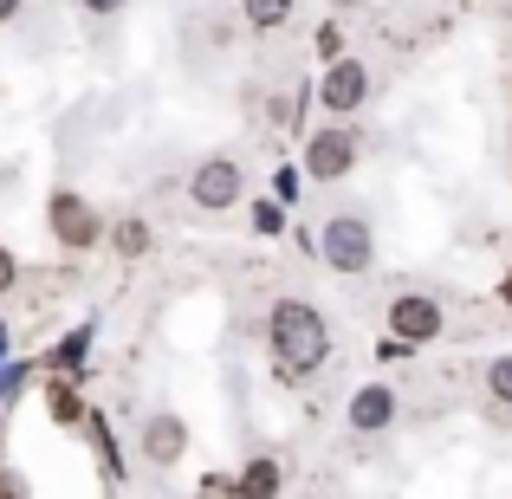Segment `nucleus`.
Returning <instances> with one entry per match:
<instances>
[{"mask_svg": "<svg viewBox=\"0 0 512 499\" xmlns=\"http://www.w3.org/2000/svg\"><path fill=\"white\" fill-rule=\"evenodd\" d=\"M85 350H91V325H78L72 337H65V344H52V350H46V370H52V376H72L78 363H85Z\"/></svg>", "mask_w": 512, "mask_h": 499, "instance_id": "f8f14e48", "label": "nucleus"}, {"mask_svg": "<svg viewBox=\"0 0 512 499\" xmlns=\"http://www.w3.org/2000/svg\"><path fill=\"white\" fill-rule=\"evenodd\" d=\"M357 156H363V137L350 124H331L305 143V175H312V182H344V175L357 169Z\"/></svg>", "mask_w": 512, "mask_h": 499, "instance_id": "39448f33", "label": "nucleus"}, {"mask_svg": "<svg viewBox=\"0 0 512 499\" xmlns=\"http://www.w3.org/2000/svg\"><path fill=\"white\" fill-rule=\"evenodd\" d=\"M0 499H26V480L20 474H0Z\"/></svg>", "mask_w": 512, "mask_h": 499, "instance_id": "412c9836", "label": "nucleus"}, {"mask_svg": "<svg viewBox=\"0 0 512 499\" xmlns=\"http://www.w3.org/2000/svg\"><path fill=\"white\" fill-rule=\"evenodd\" d=\"M312 46H318V59H344V33H338V26H318V39H312Z\"/></svg>", "mask_w": 512, "mask_h": 499, "instance_id": "f3484780", "label": "nucleus"}, {"mask_svg": "<svg viewBox=\"0 0 512 499\" xmlns=\"http://www.w3.org/2000/svg\"><path fill=\"white\" fill-rule=\"evenodd\" d=\"M487 396H493V409H512V350L487 363Z\"/></svg>", "mask_w": 512, "mask_h": 499, "instance_id": "2eb2a0df", "label": "nucleus"}, {"mask_svg": "<svg viewBox=\"0 0 512 499\" xmlns=\"http://www.w3.org/2000/svg\"><path fill=\"white\" fill-rule=\"evenodd\" d=\"M500 305H506V312H512V266H506V273H500Z\"/></svg>", "mask_w": 512, "mask_h": 499, "instance_id": "5701e85b", "label": "nucleus"}, {"mask_svg": "<svg viewBox=\"0 0 512 499\" xmlns=\"http://www.w3.org/2000/svg\"><path fill=\"white\" fill-rule=\"evenodd\" d=\"M13 279H20V260H13V247H0V299L13 292Z\"/></svg>", "mask_w": 512, "mask_h": 499, "instance_id": "a211bd4d", "label": "nucleus"}, {"mask_svg": "<svg viewBox=\"0 0 512 499\" xmlns=\"http://www.w3.org/2000/svg\"><path fill=\"white\" fill-rule=\"evenodd\" d=\"M266 344H273V370L286 383H305V376L325 370L331 357V325L312 299H279L266 312Z\"/></svg>", "mask_w": 512, "mask_h": 499, "instance_id": "f257e3e1", "label": "nucleus"}, {"mask_svg": "<svg viewBox=\"0 0 512 499\" xmlns=\"http://www.w3.org/2000/svg\"><path fill=\"white\" fill-rule=\"evenodd\" d=\"M318 104H325L331 117H357L363 104H370V65L363 59H331L325 78H318Z\"/></svg>", "mask_w": 512, "mask_h": 499, "instance_id": "0eeeda50", "label": "nucleus"}, {"mask_svg": "<svg viewBox=\"0 0 512 499\" xmlns=\"http://www.w3.org/2000/svg\"><path fill=\"white\" fill-rule=\"evenodd\" d=\"M318 260H325L331 273H344V279L370 273L376 266V227L363 221V214H331L325 234H318Z\"/></svg>", "mask_w": 512, "mask_h": 499, "instance_id": "f03ea898", "label": "nucleus"}, {"mask_svg": "<svg viewBox=\"0 0 512 499\" xmlns=\"http://www.w3.org/2000/svg\"><path fill=\"white\" fill-rule=\"evenodd\" d=\"M188 454V422L175 409H163V415H150L143 422V461H156V467H175Z\"/></svg>", "mask_w": 512, "mask_h": 499, "instance_id": "6e6552de", "label": "nucleus"}, {"mask_svg": "<svg viewBox=\"0 0 512 499\" xmlns=\"http://www.w3.org/2000/svg\"><path fill=\"white\" fill-rule=\"evenodd\" d=\"M188 201L208 208V214L240 208V201H247V175H240L234 156H208V163H195V175H188Z\"/></svg>", "mask_w": 512, "mask_h": 499, "instance_id": "20e7f679", "label": "nucleus"}, {"mask_svg": "<svg viewBox=\"0 0 512 499\" xmlns=\"http://www.w3.org/2000/svg\"><path fill=\"white\" fill-rule=\"evenodd\" d=\"M201 499H234V487H227L221 474H208V480H201Z\"/></svg>", "mask_w": 512, "mask_h": 499, "instance_id": "aec40b11", "label": "nucleus"}, {"mask_svg": "<svg viewBox=\"0 0 512 499\" xmlns=\"http://www.w3.org/2000/svg\"><path fill=\"white\" fill-rule=\"evenodd\" d=\"M7 20H20V0H0V26Z\"/></svg>", "mask_w": 512, "mask_h": 499, "instance_id": "b1692460", "label": "nucleus"}, {"mask_svg": "<svg viewBox=\"0 0 512 499\" xmlns=\"http://www.w3.org/2000/svg\"><path fill=\"white\" fill-rule=\"evenodd\" d=\"M253 227H260V234H279V227H286L279 201H253Z\"/></svg>", "mask_w": 512, "mask_h": 499, "instance_id": "dca6fc26", "label": "nucleus"}, {"mask_svg": "<svg viewBox=\"0 0 512 499\" xmlns=\"http://www.w3.org/2000/svg\"><path fill=\"white\" fill-rule=\"evenodd\" d=\"M234 499H279V461H273V454H260V461L240 467Z\"/></svg>", "mask_w": 512, "mask_h": 499, "instance_id": "9d476101", "label": "nucleus"}, {"mask_svg": "<svg viewBox=\"0 0 512 499\" xmlns=\"http://www.w3.org/2000/svg\"><path fill=\"white\" fill-rule=\"evenodd\" d=\"M376 357H383V363H402V357H409V344H402V337H383V344H376Z\"/></svg>", "mask_w": 512, "mask_h": 499, "instance_id": "6ab92c4d", "label": "nucleus"}, {"mask_svg": "<svg viewBox=\"0 0 512 499\" xmlns=\"http://www.w3.org/2000/svg\"><path fill=\"white\" fill-rule=\"evenodd\" d=\"M78 7H85V13H124L130 0H78Z\"/></svg>", "mask_w": 512, "mask_h": 499, "instance_id": "4be33fe9", "label": "nucleus"}, {"mask_svg": "<svg viewBox=\"0 0 512 499\" xmlns=\"http://www.w3.org/2000/svg\"><path fill=\"white\" fill-rule=\"evenodd\" d=\"M46 227H52V240H59L65 253H91L104 240V214L91 208L78 188H59V195L46 201Z\"/></svg>", "mask_w": 512, "mask_h": 499, "instance_id": "7ed1b4c3", "label": "nucleus"}, {"mask_svg": "<svg viewBox=\"0 0 512 499\" xmlns=\"http://www.w3.org/2000/svg\"><path fill=\"white\" fill-rule=\"evenodd\" d=\"M46 415H52V422H59V428H85V396H78V389L72 383H59V376H52V383H46Z\"/></svg>", "mask_w": 512, "mask_h": 499, "instance_id": "9b49d317", "label": "nucleus"}, {"mask_svg": "<svg viewBox=\"0 0 512 499\" xmlns=\"http://www.w3.org/2000/svg\"><path fill=\"white\" fill-rule=\"evenodd\" d=\"M331 7H370V0H331Z\"/></svg>", "mask_w": 512, "mask_h": 499, "instance_id": "393cba45", "label": "nucleus"}, {"mask_svg": "<svg viewBox=\"0 0 512 499\" xmlns=\"http://www.w3.org/2000/svg\"><path fill=\"white\" fill-rule=\"evenodd\" d=\"M111 247L124 253V260H143V253H150V221H137V214H130V221H117L111 227Z\"/></svg>", "mask_w": 512, "mask_h": 499, "instance_id": "4468645a", "label": "nucleus"}, {"mask_svg": "<svg viewBox=\"0 0 512 499\" xmlns=\"http://www.w3.org/2000/svg\"><path fill=\"white\" fill-rule=\"evenodd\" d=\"M389 422H396V389L389 383H363L357 396H350V428H357V435H383Z\"/></svg>", "mask_w": 512, "mask_h": 499, "instance_id": "1a4fd4ad", "label": "nucleus"}, {"mask_svg": "<svg viewBox=\"0 0 512 499\" xmlns=\"http://www.w3.org/2000/svg\"><path fill=\"white\" fill-rule=\"evenodd\" d=\"M240 13H247L253 33H279L292 20V0H240Z\"/></svg>", "mask_w": 512, "mask_h": 499, "instance_id": "ddd939ff", "label": "nucleus"}, {"mask_svg": "<svg viewBox=\"0 0 512 499\" xmlns=\"http://www.w3.org/2000/svg\"><path fill=\"white\" fill-rule=\"evenodd\" d=\"M448 331V305L428 299V292H402V299H389V337H402V344H435V337Z\"/></svg>", "mask_w": 512, "mask_h": 499, "instance_id": "423d86ee", "label": "nucleus"}]
</instances>
